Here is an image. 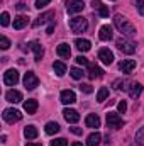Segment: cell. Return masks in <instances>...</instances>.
Listing matches in <instances>:
<instances>
[{"label": "cell", "instance_id": "cell-1", "mask_svg": "<svg viewBox=\"0 0 144 146\" xmlns=\"http://www.w3.org/2000/svg\"><path fill=\"white\" fill-rule=\"evenodd\" d=\"M114 26H115L126 37H132L136 34V27H134L124 15H120V14H117V15L114 17Z\"/></svg>", "mask_w": 144, "mask_h": 146}, {"label": "cell", "instance_id": "cell-2", "mask_svg": "<svg viewBox=\"0 0 144 146\" xmlns=\"http://www.w3.org/2000/svg\"><path fill=\"white\" fill-rule=\"evenodd\" d=\"M115 46H117L122 53H126V54H132V53L136 51V42H132L129 37H126V36L119 37V39L115 41Z\"/></svg>", "mask_w": 144, "mask_h": 146}, {"label": "cell", "instance_id": "cell-3", "mask_svg": "<svg viewBox=\"0 0 144 146\" xmlns=\"http://www.w3.org/2000/svg\"><path fill=\"white\" fill-rule=\"evenodd\" d=\"M70 29L75 34H80V33H85L88 29V21L85 17H73L70 21Z\"/></svg>", "mask_w": 144, "mask_h": 146}, {"label": "cell", "instance_id": "cell-4", "mask_svg": "<svg viewBox=\"0 0 144 146\" xmlns=\"http://www.w3.org/2000/svg\"><path fill=\"white\" fill-rule=\"evenodd\" d=\"M107 126L112 127V129H120L124 126V121H122V117L117 112H108L107 114Z\"/></svg>", "mask_w": 144, "mask_h": 146}, {"label": "cell", "instance_id": "cell-5", "mask_svg": "<svg viewBox=\"0 0 144 146\" xmlns=\"http://www.w3.org/2000/svg\"><path fill=\"white\" fill-rule=\"evenodd\" d=\"M2 115H3V121H7V122H10V124H14V122H17V121L22 119L20 110H17V109H5Z\"/></svg>", "mask_w": 144, "mask_h": 146}, {"label": "cell", "instance_id": "cell-6", "mask_svg": "<svg viewBox=\"0 0 144 146\" xmlns=\"http://www.w3.org/2000/svg\"><path fill=\"white\" fill-rule=\"evenodd\" d=\"M3 83L9 87H15L19 83V72L17 70H7L3 73Z\"/></svg>", "mask_w": 144, "mask_h": 146}, {"label": "cell", "instance_id": "cell-7", "mask_svg": "<svg viewBox=\"0 0 144 146\" xmlns=\"http://www.w3.org/2000/svg\"><path fill=\"white\" fill-rule=\"evenodd\" d=\"M37 85H39V78L34 75V72H27L24 75V87H26V88L34 90Z\"/></svg>", "mask_w": 144, "mask_h": 146}, {"label": "cell", "instance_id": "cell-8", "mask_svg": "<svg viewBox=\"0 0 144 146\" xmlns=\"http://www.w3.org/2000/svg\"><path fill=\"white\" fill-rule=\"evenodd\" d=\"M53 17H54V12H53V10H48V12H44V14H41V15L37 17L36 21L32 22V26H34V27H39V26H42V24H46V22H53V21H54Z\"/></svg>", "mask_w": 144, "mask_h": 146}, {"label": "cell", "instance_id": "cell-9", "mask_svg": "<svg viewBox=\"0 0 144 146\" xmlns=\"http://www.w3.org/2000/svg\"><path fill=\"white\" fill-rule=\"evenodd\" d=\"M85 7L83 0H68L66 2V10L68 14H76V12H81Z\"/></svg>", "mask_w": 144, "mask_h": 146}, {"label": "cell", "instance_id": "cell-10", "mask_svg": "<svg viewBox=\"0 0 144 146\" xmlns=\"http://www.w3.org/2000/svg\"><path fill=\"white\" fill-rule=\"evenodd\" d=\"M98 60H100L104 65H112V61H114V53H112L108 48H102V49L98 51Z\"/></svg>", "mask_w": 144, "mask_h": 146}, {"label": "cell", "instance_id": "cell-11", "mask_svg": "<svg viewBox=\"0 0 144 146\" xmlns=\"http://www.w3.org/2000/svg\"><path fill=\"white\" fill-rule=\"evenodd\" d=\"M59 99H61V102H63L65 106H70V104H73V102L76 100V95H75L73 90H63L61 95H59Z\"/></svg>", "mask_w": 144, "mask_h": 146}, {"label": "cell", "instance_id": "cell-12", "mask_svg": "<svg viewBox=\"0 0 144 146\" xmlns=\"http://www.w3.org/2000/svg\"><path fill=\"white\" fill-rule=\"evenodd\" d=\"M98 37H100L102 41H110V39L114 37V29H112L110 26H102L100 31H98Z\"/></svg>", "mask_w": 144, "mask_h": 146}, {"label": "cell", "instance_id": "cell-13", "mask_svg": "<svg viewBox=\"0 0 144 146\" xmlns=\"http://www.w3.org/2000/svg\"><path fill=\"white\" fill-rule=\"evenodd\" d=\"M5 99L12 104H19V102H22V94L19 90H9L5 94Z\"/></svg>", "mask_w": 144, "mask_h": 146}, {"label": "cell", "instance_id": "cell-14", "mask_svg": "<svg viewBox=\"0 0 144 146\" xmlns=\"http://www.w3.org/2000/svg\"><path fill=\"white\" fill-rule=\"evenodd\" d=\"M85 124H87V127L97 129V127H100V117L97 114H88L87 119H85Z\"/></svg>", "mask_w": 144, "mask_h": 146}, {"label": "cell", "instance_id": "cell-15", "mask_svg": "<svg viewBox=\"0 0 144 146\" xmlns=\"http://www.w3.org/2000/svg\"><path fill=\"white\" fill-rule=\"evenodd\" d=\"M63 115H65V119H66L68 122H71V124H75V122L80 121V114L75 109H65L63 110Z\"/></svg>", "mask_w": 144, "mask_h": 146}, {"label": "cell", "instance_id": "cell-16", "mask_svg": "<svg viewBox=\"0 0 144 146\" xmlns=\"http://www.w3.org/2000/svg\"><path fill=\"white\" fill-rule=\"evenodd\" d=\"M119 68H120L122 73H131L136 68V61H134V60H124V61L119 63Z\"/></svg>", "mask_w": 144, "mask_h": 146}, {"label": "cell", "instance_id": "cell-17", "mask_svg": "<svg viewBox=\"0 0 144 146\" xmlns=\"http://www.w3.org/2000/svg\"><path fill=\"white\" fill-rule=\"evenodd\" d=\"M92 7H93L95 10H98L100 17H108V7L104 5L100 0H93V2H92Z\"/></svg>", "mask_w": 144, "mask_h": 146}, {"label": "cell", "instance_id": "cell-18", "mask_svg": "<svg viewBox=\"0 0 144 146\" xmlns=\"http://www.w3.org/2000/svg\"><path fill=\"white\" fill-rule=\"evenodd\" d=\"M56 53H58V56H61V58L68 60V58H70V54H71V49H70V46H68L66 42H61V44L56 48Z\"/></svg>", "mask_w": 144, "mask_h": 146}, {"label": "cell", "instance_id": "cell-19", "mask_svg": "<svg viewBox=\"0 0 144 146\" xmlns=\"http://www.w3.org/2000/svg\"><path fill=\"white\" fill-rule=\"evenodd\" d=\"M29 48L34 51V54H36V61H41L42 56H44V49H42V46H41L37 41H32V42L29 44Z\"/></svg>", "mask_w": 144, "mask_h": 146}, {"label": "cell", "instance_id": "cell-20", "mask_svg": "<svg viewBox=\"0 0 144 146\" xmlns=\"http://www.w3.org/2000/svg\"><path fill=\"white\" fill-rule=\"evenodd\" d=\"M102 143V134L100 133H92L88 138H87V146H98Z\"/></svg>", "mask_w": 144, "mask_h": 146}, {"label": "cell", "instance_id": "cell-21", "mask_svg": "<svg viewBox=\"0 0 144 146\" xmlns=\"http://www.w3.org/2000/svg\"><path fill=\"white\" fill-rule=\"evenodd\" d=\"M141 90H143V85L137 83V82H132V83H131V88H129L131 99H137V97L141 95Z\"/></svg>", "mask_w": 144, "mask_h": 146}, {"label": "cell", "instance_id": "cell-22", "mask_svg": "<svg viewBox=\"0 0 144 146\" xmlns=\"http://www.w3.org/2000/svg\"><path fill=\"white\" fill-rule=\"evenodd\" d=\"M75 46L80 49V51H88L90 48H92V42L88 41V39H75Z\"/></svg>", "mask_w": 144, "mask_h": 146}, {"label": "cell", "instance_id": "cell-23", "mask_svg": "<svg viewBox=\"0 0 144 146\" xmlns=\"http://www.w3.org/2000/svg\"><path fill=\"white\" fill-rule=\"evenodd\" d=\"M24 110H26L27 114H36V110H37V100H34V99L26 100V102H24Z\"/></svg>", "mask_w": 144, "mask_h": 146}, {"label": "cell", "instance_id": "cell-24", "mask_svg": "<svg viewBox=\"0 0 144 146\" xmlns=\"http://www.w3.org/2000/svg\"><path fill=\"white\" fill-rule=\"evenodd\" d=\"M27 22H29V19L26 17V15H19V17H15L14 19V29H22V27H26L27 26Z\"/></svg>", "mask_w": 144, "mask_h": 146}, {"label": "cell", "instance_id": "cell-25", "mask_svg": "<svg viewBox=\"0 0 144 146\" xmlns=\"http://www.w3.org/2000/svg\"><path fill=\"white\" fill-rule=\"evenodd\" d=\"M88 68H90V70H88V76H90L92 80H95V78H100V76L104 75V70H102V68H98V66H93V65H90Z\"/></svg>", "mask_w": 144, "mask_h": 146}, {"label": "cell", "instance_id": "cell-26", "mask_svg": "<svg viewBox=\"0 0 144 146\" xmlns=\"http://www.w3.org/2000/svg\"><path fill=\"white\" fill-rule=\"evenodd\" d=\"M44 131H46V134H56V133H59V124L58 122H48L46 124V127H44Z\"/></svg>", "mask_w": 144, "mask_h": 146}, {"label": "cell", "instance_id": "cell-27", "mask_svg": "<svg viewBox=\"0 0 144 146\" xmlns=\"http://www.w3.org/2000/svg\"><path fill=\"white\" fill-rule=\"evenodd\" d=\"M24 136H26L27 139H36L37 138V127L36 126H27V127L24 129Z\"/></svg>", "mask_w": 144, "mask_h": 146}, {"label": "cell", "instance_id": "cell-28", "mask_svg": "<svg viewBox=\"0 0 144 146\" xmlns=\"http://www.w3.org/2000/svg\"><path fill=\"white\" fill-rule=\"evenodd\" d=\"M53 68H54V73H56L58 76H63V75L66 73V65H65L63 61H54Z\"/></svg>", "mask_w": 144, "mask_h": 146}, {"label": "cell", "instance_id": "cell-29", "mask_svg": "<svg viewBox=\"0 0 144 146\" xmlns=\"http://www.w3.org/2000/svg\"><path fill=\"white\" fill-rule=\"evenodd\" d=\"M107 97H108V88L107 87H102V88L98 90V94H97V100H98V102H104Z\"/></svg>", "mask_w": 144, "mask_h": 146}, {"label": "cell", "instance_id": "cell-30", "mask_svg": "<svg viewBox=\"0 0 144 146\" xmlns=\"http://www.w3.org/2000/svg\"><path fill=\"white\" fill-rule=\"evenodd\" d=\"M136 145L144 146V127H141V129L136 133Z\"/></svg>", "mask_w": 144, "mask_h": 146}, {"label": "cell", "instance_id": "cell-31", "mask_svg": "<svg viewBox=\"0 0 144 146\" xmlns=\"http://www.w3.org/2000/svg\"><path fill=\"white\" fill-rule=\"evenodd\" d=\"M70 73H71V76L75 78V80H80L85 73H83V70H80V68H76V66H73L71 70H70Z\"/></svg>", "mask_w": 144, "mask_h": 146}, {"label": "cell", "instance_id": "cell-32", "mask_svg": "<svg viewBox=\"0 0 144 146\" xmlns=\"http://www.w3.org/2000/svg\"><path fill=\"white\" fill-rule=\"evenodd\" d=\"M0 22H2L3 27H7V26L10 24V15H9V12H2V15H0Z\"/></svg>", "mask_w": 144, "mask_h": 146}, {"label": "cell", "instance_id": "cell-33", "mask_svg": "<svg viewBox=\"0 0 144 146\" xmlns=\"http://www.w3.org/2000/svg\"><path fill=\"white\" fill-rule=\"evenodd\" d=\"M75 61H76L78 65H81V66H90V61H88L85 56H81V54H80V56H76V58H75Z\"/></svg>", "mask_w": 144, "mask_h": 146}, {"label": "cell", "instance_id": "cell-34", "mask_svg": "<svg viewBox=\"0 0 144 146\" xmlns=\"http://www.w3.org/2000/svg\"><path fill=\"white\" fill-rule=\"evenodd\" d=\"M132 5H136L137 10H139V14L144 15V0H132Z\"/></svg>", "mask_w": 144, "mask_h": 146}, {"label": "cell", "instance_id": "cell-35", "mask_svg": "<svg viewBox=\"0 0 144 146\" xmlns=\"http://www.w3.org/2000/svg\"><path fill=\"white\" fill-rule=\"evenodd\" d=\"M124 85H127V82H126V80H115V82H114V87H115L117 90H127Z\"/></svg>", "mask_w": 144, "mask_h": 146}, {"label": "cell", "instance_id": "cell-36", "mask_svg": "<svg viewBox=\"0 0 144 146\" xmlns=\"http://www.w3.org/2000/svg\"><path fill=\"white\" fill-rule=\"evenodd\" d=\"M0 48H2V49H9V48H10V41L5 36L0 37Z\"/></svg>", "mask_w": 144, "mask_h": 146}, {"label": "cell", "instance_id": "cell-37", "mask_svg": "<svg viewBox=\"0 0 144 146\" xmlns=\"http://www.w3.org/2000/svg\"><path fill=\"white\" fill-rule=\"evenodd\" d=\"M51 146H68V141H66V139H63V138H59V139L51 141Z\"/></svg>", "mask_w": 144, "mask_h": 146}, {"label": "cell", "instance_id": "cell-38", "mask_svg": "<svg viewBox=\"0 0 144 146\" xmlns=\"http://www.w3.org/2000/svg\"><path fill=\"white\" fill-rule=\"evenodd\" d=\"M80 90L85 92V94H92V92H93L92 85H88V83H81V85H80Z\"/></svg>", "mask_w": 144, "mask_h": 146}, {"label": "cell", "instance_id": "cell-39", "mask_svg": "<svg viewBox=\"0 0 144 146\" xmlns=\"http://www.w3.org/2000/svg\"><path fill=\"white\" fill-rule=\"evenodd\" d=\"M117 110H119L120 114H124V112L127 110V104H126V100H122V102H119V104H117Z\"/></svg>", "mask_w": 144, "mask_h": 146}, {"label": "cell", "instance_id": "cell-40", "mask_svg": "<svg viewBox=\"0 0 144 146\" xmlns=\"http://www.w3.org/2000/svg\"><path fill=\"white\" fill-rule=\"evenodd\" d=\"M48 3H51V0H36V9H42Z\"/></svg>", "mask_w": 144, "mask_h": 146}, {"label": "cell", "instance_id": "cell-41", "mask_svg": "<svg viewBox=\"0 0 144 146\" xmlns=\"http://www.w3.org/2000/svg\"><path fill=\"white\" fill-rule=\"evenodd\" d=\"M15 7H17V10H26V9H27V5H26L24 2H19Z\"/></svg>", "mask_w": 144, "mask_h": 146}, {"label": "cell", "instance_id": "cell-42", "mask_svg": "<svg viewBox=\"0 0 144 146\" xmlns=\"http://www.w3.org/2000/svg\"><path fill=\"white\" fill-rule=\"evenodd\" d=\"M53 31H54V21H53V22H49V26H48V31H46V33H48V34H53Z\"/></svg>", "mask_w": 144, "mask_h": 146}, {"label": "cell", "instance_id": "cell-43", "mask_svg": "<svg viewBox=\"0 0 144 146\" xmlns=\"http://www.w3.org/2000/svg\"><path fill=\"white\" fill-rule=\"evenodd\" d=\"M71 133L73 134H81V129L80 127H71Z\"/></svg>", "mask_w": 144, "mask_h": 146}, {"label": "cell", "instance_id": "cell-44", "mask_svg": "<svg viewBox=\"0 0 144 146\" xmlns=\"http://www.w3.org/2000/svg\"><path fill=\"white\" fill-rule=\"evenodd\" d=\"M26 146H42V145H39V143H27Z\"/></svg>", "mask_w": 144, "mask_h": 146}, {"label": "cell", "instance_id": "cell-45", "mask_svg": "<svg viewBox=\"0 0 144 146\" xmlns=\"http://www.w3.org/2000/svg\"><path fill=\"white\" fill-rule=\"evenodd\" d=\"M71 146H83L81 143H78V141H75V143H71Z\"/></svg>", "mask_w": 144, "mask_h": 146}]
</instances>
